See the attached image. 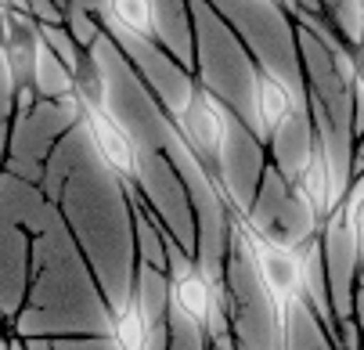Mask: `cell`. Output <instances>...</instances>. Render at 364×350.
Instances as JSON below:
<instances>
[{
    "label": "cell",
    "mask_w": 364,
    "mask_h": 350,
    "mask_svg": "<svg viewBox=\"0 0 364 350\" xmlns=\"http://www.w3.org/2000/svg\"><path fill=\"white\" fill-rule=\"evenodd\" d=\"M109 22L130 33L134 40L151 43L159 36V15H155V0H105Z\"/></svg>",
    "instance_id": "8992f818"
},
{
    "label": "cell",
    "mask_w": 364,
    "mask_h": 350,
    "mask_svg": "<svg viewBox=\"0 0 364 350\" xmlns=\"http://www.w3.org/2000/svg\"><path fill=\"white\" fill-rule=\"evenodd\" d=\"M69 76H73L69 102L80 112V127H83V134H87V141L94 148L97 163L123 184V191H137V184H141V148H137V141L109 112L105 94L97 90L101 80L94 73L83 76L80 69H73Z\"/></svg>",
    "instance_id": "277c9868"
},
{
    "label": "cell",
    "mask_w": 364,
    "mask_h": 350,
    "mask_svg": "<svg viewBox=\"0 0 364 350\" xmlns=\"http://www.w3.org/2000/svg\"><path fill=\"white\" fill-rule=\"evenodd\" d=\"M8 4H15V0H0V8H8Z\"/></svg>",
    "instance_id": "ba28073f"
},
{
    "label": "cell",
    "mask_w": 364,
    "mask_h": 350,
    "mask_svg": "<svg viewBox=\"0 0 364 350\" xmlns=\"http://www.w3.org/2000/svg\"><path fill=\"white\" fill-rule=\"evenodd\" d=\"M231 231L249 260L259 292L267 299V311L278 332V350H285L292 339V318L306 307V253H303L306 238L303 242L278 238L242 206L231 210Z\"/></svg>",
    "instance_id": "6da1fadb"
},
{
    "label": "cell",
    "mask_w": 364,
    "mask_h": 350,
    "mask_svg": "<svg viewBox=\"0 0 364 350\" xmlns=\"http://www.w3.org/2000/svg\"><path fill=\"white\" fill-rule=\"evenodd\" d=\"M155 235L163 242L166 257V304L177 311L188 325L202 329L213 339V346H231V322H228V296L213 271L195 264L184 249L173 242V235L159 224V217H148Z\"/></svg>",
    "instance_id": "7a4b0ae2"
},
{
    "label": "cell",
    "mask_w": 364,
    "mask_h": 350,
    "mask_svg": "<svg viewBox=\"0 0 364 350\" xmlns=\"http://www.w3.org/2000/svg\"><path fill=\"white\" fill-rule=\"evenodd\" d=\"M264 4H274V8H278V4H282V8H289V11H292V15H296V11H299V4H296V0H264Z\"/></svg>",
    "instance_id": "52a82bcc"
},
{
    "label": "cell",
    "mask_w": 364,
    "mask_h": 350,
    "mask_svg": "<svg viewBox=\"0 0 364 350\" xmlns=\"http://www.w3.org/2000/svg\"><path fill=\"white\" fill-rule=\"evenodd\" d=\"M173 127H177V137L188 144L191 159L198 163L202 181L210 184V191L228 210H235L238 203L224 181V152L231 141V109L205 83H195L181 105V116H173Z\"/></svg>",
    "instance_id": "3957f363"
},
{
    "label": "cell",
    "mask_w": 364,
    "mask_h": 350,
    "mask_svg": "<svg viewBox=\"0 0 364 350\" xmlns=\"http://www.w3.org/2000/svg\"><path fill=\"white\" fill-rule=\"evenodd\" d=\"M306 87L299 80H289L264 58H249V112L259 144H274L306 116Z\"/></svg>",
    "instance_id": "5b68a950"
},
{
    "label": "cell",
    "mask_w": 364,
    "mask_h": 350,
    "mask_svg": "<svg viewBox=\"0 0 364 350\" xmlns=\"http://www.w3.org/2000/svg\"><path fill=\"white\" fill-rule=\"evenodd\" d=\"M357 8H360V15H364V0H357Z\"/></svg>",
    "instance_id": "30bf717a"
},
{
    "label": "cell",
    "mask_w": 364,
    "mask_h": 350,
    "mask_svg": "<svg viewBox=\"0 0 364 350\" xmlns=\"http://www.w3.org/2000/svg\"><path fill=\"white\" fill-rule=\"evenodd\" d=\"M210 350H235V346H210Z\"/></svg>",
    "instance_id": "9c48e42d"
}]
</instances>
